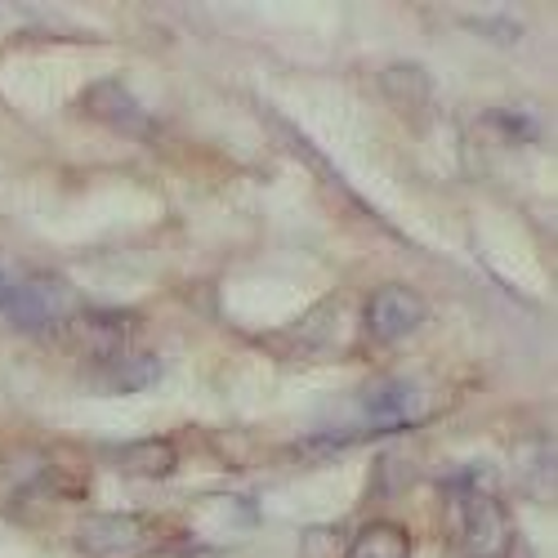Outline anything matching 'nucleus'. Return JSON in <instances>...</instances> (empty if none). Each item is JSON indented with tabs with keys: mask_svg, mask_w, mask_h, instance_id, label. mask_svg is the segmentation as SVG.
<instances>
[{
	"mask_svg": "<svg viewBox=\"0 0 558 558\" xmlns=\"http://www.w3.org/2000/svg\"><path fill=\"white\" fill-rule=\"evenodd\" d=\"M447 532H451V541H456V549L464 558H505L509 545H514V532H509V519H505L500 500L478 483L451 487V496H447Z\"/></svg>",
	"mask_w": 558,
	"mask_h": 558,
	"instance_id": "1",
	"label": "nucleus"
},
{
	"mask_svg": "<svg viewBox=\"0 0 558 558\" xmlns=\"http://www.w3.org/2000/svg\"><path fill=\"white\" fill-rule=\"evenodd\" d=\"M161 523L144 514H89L76 527V549L85 558H148L161 549Z\"/></svg>",
	"mask_w": 558,
	"mask_h": 558,
	"instance_id": "2",
	"label": "nucleus"
},
{
	"mask_svg": "<svg viewBox=\"0 0 558 558\" xmlns=\"http://www.w3.org/2000/svg\"><path fill=\"white\" fill-rule=\"evenodd\" d=\"M0 304H5L10 322H14V327H23V331L68 327V317H72V291H68L63 277H54V272H32V277H23V282L5 287Z\"/></svg>",
	"mask_w": 558,
	"mask_h": 558,
	"instance_id": "3",
	"label": "nucleus"
},
{
	"mask_svg": "<svg viewBox=\"0 0 558 558\" xmlns=\"http://www.w3.org/2000/svg\"><path fill=\"white\" fill-rule=\"evenodd\" d=\"M425 313H429V308H425V295H421V291H411V287H402V282H389V287H380V291H371L362 322H366V336L376 340V344H398V340H407L411 331H421Z\"/></svg>",
	"mask_w": 558,
	"mask_h": 558,
	"instance_id": "4",
	"label": "nucleus"
},
{
	"mask_svg": "<svg viewBox=\"0 0 558 558\" xmlns=\"http://www.w3.org/2000/svg\"><path fill=\"white\" fill-rule=\"evenodd\" d=\"M81 380L95 389V393H138L157 385L161 376V362L153 353H138V349H117V353H104V357H85L81 362Z\"/></svg>",
	"mask_w": 558,
	"mask_h": 558,
	"instance_id": "5",
	"label": "nucleus"
},
{
	"mask_svg": "<svg viewBox=\"0 0 558 558\" xmlns=\"http://www.w3.org/2000/svg\"><path fill=\"white\" fill-rule=\"evenodd\" d=\"M429 398L415 380H376L371 389H362V421L371 429H402L425 421Z\"/></svg>",
	"mask_w": 558,
	"mask_h": 558,
	"instance_id": "6",
	"label": "nucleus"
},
{
	"mask_svg": "<svg viewBox=\"0 0 558 558\" xmlns=\"http://www.w3.org/2000/svg\"><path fill=\"white\" fill-rule=\"evenodd\" d=\"M81 112H85L89 121L117 130V134H130V138H148V134H153L148 108L138 104L121 81H95V85H89L85 95H81Z\"/></svg>",
	"mask_w": 558,
	"mask_h": 558,
	"instance_id": "7",
	"label": "nucleus"
},
{
	"mask_svg": "<svg viewBox=\"0 0 558 558\" xmlns=\"http://www.w3.org/2000/svg\"><path fill=\"white\" fill-rule=\"evenodd\" d=\"M112 460L125 478H170L174 464H179V451L166 438H138V442L117 447Z\"/></svg>",
	"mask_w": 558,
	"mask_h": 558,
	"instance_id": "8",
	"label": "nucleus"
},
{
	"mask_svg": "<svg viewBox=\"0 0 558 558\" xmlns=\"http://www.w3.org/2000/svg\"><path fill=\"white\" fill-rule=\"evenodd\" d=\"M344 558H411V532L402 523H389V519L366 523L353 536Z\"/></svg>",
	"mask_w": 558,
	"mask_h": 558,
	"instance_id": "9",
	"label": "nucleus"
},
{
	"mask_svg": "<svg viewBox=\"0 0 558 558\" xmlns=\"http://www.w3.org/2000/svg\"><path fill=\"white\" fill-rule=\"evenodd\" d=\"M0 295H5V272H0Z\"/></svg>",
	"mask_w": 558,
	"mask_h": 558,
	"instance_id": "10",
	"label": "nucleus"
}]
</instances>
